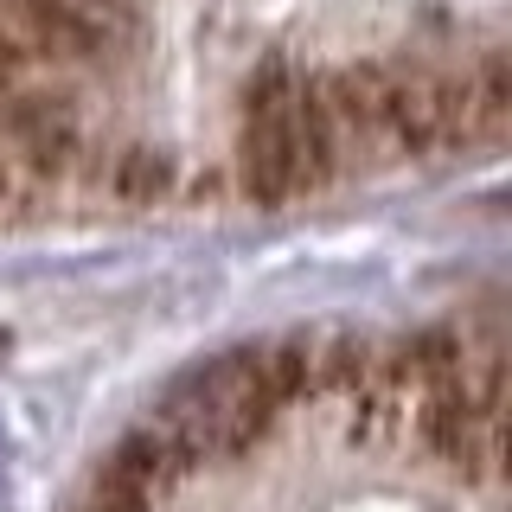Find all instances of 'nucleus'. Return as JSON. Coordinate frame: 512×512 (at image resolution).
I'll return each mask as SVG.
<instances>
[{
	"label": "nucleus",
	"mask_w": 512,
	"mask_h": 512,
	"mask_svg": "<svg viewBox=\"0 0 512 512\" xmlns=\"http://www.w3.org/2000/svg\"><path fill=\"white\" fill-rule=\"evenodd\" d=\"M237 192L263 212L320 192L340 173L314 103V77L295 71L288 58H263L256 77L244 84V109H237Z\"/></svg>",
	"instance_id": "f257e3e1"
},
{
	"label": "nucleus",
	"mask_w": 512,
	"mask_h": 512,
	"mask_svg": "<svg viewBox=\"0 0 512 512\" xmlns=\"http://www.w3.org/2000/svg\"><path fill=\"white\" fill-rule=\"evenodd\" d=\"M282 410L288 404H282L276 378H269L263 346H244V352H218L212 365L186 372L160 397V410L148 423L186 468H199V461H224V455H244L250 442H263Z\"/></svg>",
	"instance_id": "f03ea898"
},
{
	"label": "nucleus",
	"mask_w": 512,
	"mask_h": 512,
	"mask_svg": "<svg viewBox=\"0 0 512 512\" xmlns=\"http://www.w3.org/2000/svg\"><path fill=\"white\" fill-rule=\"evenodd\" d=\"M84 167L96 173V186H103V199L116 205H173V192H180V167H173V154L160 148H116V154H84Z\"/></svg>",
	"instance_id": "7ed1b4c3"
}]
</instances>
